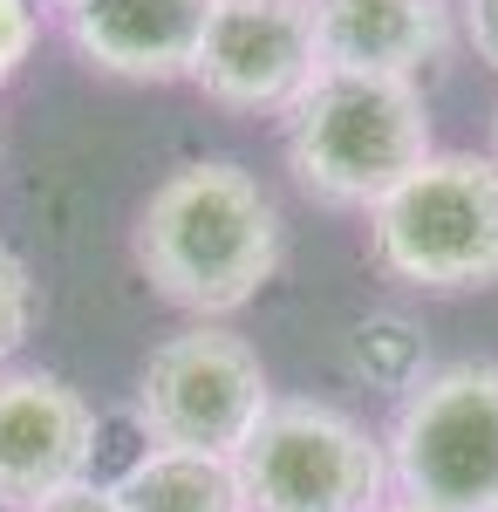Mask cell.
<instances>
[{
    "label": "cell",
    "mask_w": 498,
    "mask_h": 512,
    "mask_svg": "<svg viewBox=\"0 0 498 512\" xmlns=\"http://www.w3.org/2000/svg\"><path fill=\"white\" fill-rule=\"evenodd\" d=\"M130 253L171 308L226 321L280 274V212L246 164L198 158L144 198Z\"/></svg>",
    "instance_id": "1"
},
{
    "label": "cell",
    "mask_w": 498,
    "mask_h": 512,
    "mask_svg": "<svg viewBox=\"0 0 498 512\" xmlns=\"http://www.w3.org/2000/svg\"><path fill=\"white\" fill-rule=\"evenodd\" d=\"M280 144L294 185L335 212H376L437 151L423 89L410 76L369 69H314V82L280 117Z\"/></svg>",
    "instance_id": "2"
},
{
    "label": "cell",
    "mask_w": 498,
    "mask_h": 512,
    "mask_svg": "<svg viewBox=\"0 0 498 512\" xmlns=\"http://www.w3.org/2000/svg\"><path fill=\"white\" fill-rule=\"evenodd\" d=\"M369 253L389 280L423 294L498 287V158L430 151L369 212Z\"/></svg>",
    "instance_id": "3"
},
{
    "label": "cell",
    "mask_w": 498,
    "mask_h": 512,
    "mask_svg": "<svg viewBox=\"0 0 498 512\" xmlns=\"http://www.w3.org/2000/svg\"><path fill=\"white\" fill-rule=\"evenodd\" d=\"M383 458L403 506L498 512V362H444L410 383Z\"/></svg>",
    "instance_id": "4"
},
{
    "label": "cell",
    "mask_w": 498,
    "mask_h": 512,
    "mask_svg": "<svg viewBox=\"0 0 498 512\" xmlns=\"http://www.w3.org/2000/svg\"><path fill=\"white\" fill-rule=\"evenodd\" d=\"M273 410L267 362L246 335L219 321H192L144 355L137 376V424L151 451H198V458H239L246 437Z\"/></svg>",
    "instance_id": "5"
},
{
    "label": "cell",
    "mask_w": 498,
    "mask_h": 512,
    "mask_svg": "<svg viewBox=\"0 0 498 512\" xmlns=\"http://www.w3.org/2000/svg\"><path fill=\"white\" fill-rule=\"evenodd\" d=\"M253 512H383L389 458L383 444L335 403H273L246 451L232 458Z\"/></svg>",
    "instance_id": "6"
},
{
    "label": "cell",
    "mask_w": 498,
    "mask_h": 512,
    "mask_svg": "<svg viewBox=\"0 0 498 512\" xmlns=\"http://www.w3.org/2000/svg\"><path fill=\"white\" fill-rule=\"evenodd\" d=\"M321 69L307 0H219L192 82L239 117H287Z\"/></svg>",
    "instance_id": "7"
},
{
    "label": "cell",
    "mask_w": 498,
    "mask_h": 512,
    "mask_svg": "<svg viewBox=\"0 0 498 512\" xmlns=\"http://www.w3.org/2000/svg\"><path fill=\"white\" fill-rule=\"evenodd\" d=\"M96 410L48 369H0V512H28L89 478Z\"/></svg>",
    "instance_id": "8"
},
{
    "label": "cell",
    "mask_w": 498,
    "mask_h": 512,
    "mask_svg": "<svg viewBox=\"0 0 498 512\" xmlns=\"http://www.w3.org/2000/svg\"><path fill=\"white\" fill-rule=\"evenodd\" d=\"M219 0H82L69 41L89 69L123 82H192Z\"/></svg>",
    "instance_id": "9"
},
{
    "label": "cell",
    "mask_w": 498,
    "mask_h": 512,
    "mask_svg": "<svg viewBox=\"0 0 498 512\" xmlns=\"http://www.w3.org/2000/svg\"><path fill=\"white\" fill-rule=\"evenodd\" d=\"M321 69H369L410 76L444 62L451 48V0H307Z\"/></svg>",
    "instance_id": "10"
},
{
    "label": "cell",
    "mask_w": 498,
    "mask_h": 512,
    "mask_svg": "<svg viewBox=\"0 0 498 512\" xmlns=\"http://www.w3.org/2000/svg\"><path fill=\"white\" fill-rule=\"evenodd\" d=\"M110 492L123 512H253L239 465L198 458V451H144Z\"/></svg>",
    "instance_id": "11"
},
{
    "label": "cell",
    "mask_w": 498,
    "mask_h": 512,
    "mask_svg": "<svg viewBox=\"0 0 498 512\" xmlns=\"http://www.w3.org/2000/svg\"><path fill=\"white\" fill-rule=\"evenodd\" d=\"M35 315H41V294H35V274L14 246H0V362L21 355V342L35 335Z\"/></svg>",
    "instance_id": "12"
},
{
    "label": "cell",
    "mask_w": 498,
    "mask_h": 512,
    "mask_svg": "<svg viewBox=\"0 0 498 512\" xmlns=\"http://www.w3.org/2000/svg\"><path fill=\"white\" fill-rule=\"evenodd\" d=\"M35 35H41L35 0H0V82L21 76V62L35 55Z\"/></svg>",
    "instance_id": "13"
},
{
    "label": "cell",
    "mask_w": 498,
    "mask_h": 512,
    "mask_svg": "<svg viewBox=\"0 0 498 512\" xmlns=\"http://www.w3.org/2000/svg\"><path fill=\"white\" fill-rule=\"evenodd\" d=\"M458 21H464V41L478 48V62L498 69V0H458Z\"/></svg>",
    "instance_id": "14"
},
{
    "label": "cell",
    "mask_w": 498,
    "mask_h": 512,
    "mask_svg": "<svg viewBox=\"0 0 498 512\" xmlns=\"http://www.w3.org/2000/svg\"><path fill=\"white\" fill-rule=\"evenodd\" d=\"M28 512H123L116 506V492L110 485H69V492H55V499H41V506H28Z\"/></svg>",
    "instance_id": "15"
},
{
    "label": "cell",
    "mask_w": 498,
    "mask_h": 512,
    "mask_svg": "<svg viewBox=\"0 0 498 512\" xmlns=\"http://www.w3.org/2000/svg\"><path fill=\"white\" fill-rule=\"evenodd\" d=\"M48 7H62V21H69V14H76V7H82V0H48Z\"/></svg>",
    "instance_id": "16"
},
{
    "label": "cell",
    "mask_w": 498,
    "mask_h": 512,
    "mask_svg": "<svg viewBox=\"0 0 498 512\" xmlns=\"http://www.w3.org/2000/svg\"><path fill=\"white\" fill-rule=\"evenodd\" d=\"M383 512H417V506H403V499H389V506Z\"/></svg>",
    "instance_id": "17"
},
{
    "label": "cell",
    "mask_w": 498,
    "mask_h": 512,
    "mask_svg": "<svg viewBox=\"0 0 498 512\" xmlns=\"http://www.w3.org/2000/svg\"><path fill=\"white\" fill-rule=\"evenodd\" d=\"M492 158H498V110H492Z\"/></svg>",
    "instance_id": "18"
}]
</instances>
